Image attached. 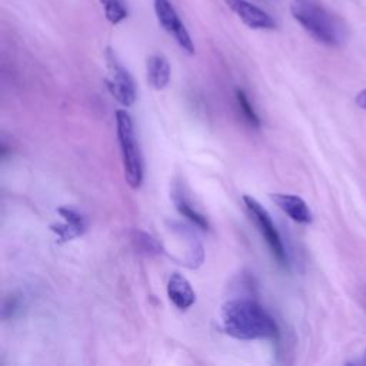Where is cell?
I'll return each instance as SVG.
<instances>
[{
	"instance_id": "6da1fadb",
	"label": "cell",
	"mask_w": 366,
	"mask_h": 366,
	"mask_svg": "<svg viewBox=\"0 0 366 366\" xmlns=\"http://www.w3.org/2000/svg\"><path fill=\"white\" fill-rule=\"evenodd\" d=\"M223 330L240 340L277 339L279 326L267 310L252 299H233L220 312Z\"/></svg>"
},
{
	"instance_id": "7a4b0ae2",
	"label": "cell",
	"mask_w": 366,
	"mask_h": 366,
	"mask_svg": "<svg viewBox=\"0 0 366 366\" xmlns=\"http://www.w3.org/2000/svg\"><path fill=\"white\" fill-rule=\"evenodd\" d=\"M290 13L317 43L327 47H340L346 43V23L320 0H292Z\"/></svg>"
},
{
	"instance_id": "3957f363",
	"label": "cell",
	"mask_w": 366,
	"mask_h": 366,
	"mask_svg": "<svg viewBox=\"0 0 366 366\" xmlns=\"http://www.w3.org/2000/svg\"><path fill=\"white\" fill-rule=\"evenodd\" d=\"M116 132L120 144L124 179L132 189H139L143 183V159L136 140L133 120L126 110L116 112Z\"/></svg>"
},
{
	"instance_id": "277c9868",
	"label": "cell",
	"mask_w": 366,
	"mask_h": 366,
	"mask_svg": "<svg viewBox=\"0 0 366 366\" xmlns=\"http://www.w3.org/2000/svg\"><path fill=\"white\" fill-rule=\"evenodd\" d=\"M107 77L106 86L110 94L123 106H132L136 100V87L130 73L119 61L116 53L112 49H106Z\"/></svg>"
},
{
	"instance_id": "5b68a950",
	"label": "cell",
	"mask_w": 366,
	"mask_h": 366,
	"mask_svg": "<svg viewBox=\"0 0 366 366\" xmlns=\"http://www.w3.org/2000/svg\"><path fill=\"white\" fill-rule=\"evenodd\" d=\"M243 203L249 212V216L252 217V220L254 222V224L257 226L260 234L264 237L267 246L270 247L273 256L276 257V260L280 264H286L287 263V256H286V250L282 242V237L276 229V226L272 222L270 214L267 213V210L252 196H243Z\"/></svg>"
},
{
	"instance_id": "8992f818",
	"label": "cell",
	"mask_w": 366,
	"mask_h": 366,
	"mask_svg": "<svg viewBox=\"0 0 366 366\" xmlns=\"http://www.w3.org/2000/svg\"><path fill=\"white\" fill-rule=\"evenodd\" d=\"M153 7L156 19L162 29L174 39V41L184 53L194 54L193 40L170 0H153Z\"/></svg>"
},
{
	"instance_id": "52a82bcc",
	"label": "cell",
	"mask_w": 366,
	"mask_h": 366,
	"mask_svg": "<svg viewBox=\"0 0 366 366\" xmlns=\"http://www.w3.org/2000/svg\"><path fill=\"white\" fill-rule=\"evenodd\" d=\"M229 10H232L244 26L253 30H273L276 29L274 19L262 7L249 0H222Z\"/></svg>"
},
{
	"instance_id": "ba28073f",
	"label": "cell",
	"mask_w": 366,
	"mask_h": 366,
	"mask_svg": "<svg viewBox=\"0 0 366 366\" xmlns=\"http://www.w3.org/2000/svg\"><path fill=\"white\" fill-rule=\"evenodd\" d=\"M270 199L276 203V206L283 210L292 220L307 224L312 222V212L306 202L295 194L287 193H272Z\"/></svg>"
},
{
	"instance_id": "9c48e42d",
	"label": "cell",
	"mask_w": 366,
	"mask_h": 366,
	"mask_svg": "<svg viewBox=\"0 0 366 366\" xmlns=\"http://www.w3.org/2000/svg\"><path fill=\"white\" fill-rule=\"evenodd\" d=\"M57 212L61 214V217H64V223L53 224L50 226V229L53 233H56L59 242L71 240L86 230V220L77 210L66 206L59 207Z\"/></svg>"
},
{
	"instance_id": "30bf717a",
	"label": "cell",
	"mask_w": 366,
	"mask_h": 366,
	"mask_svg": "<svg viewBox=\"0 0 366 366\" xmlns=\"http://www.w3.org/2000/svg\"><path fill=\"white\" fill-rule=\"evenodd\" d=\"M167 296H169L170 302L180 310L189 309L196 300V295H194L189 280L184 276H182L180 273H173L169 277Z\"/></svg>"
},
{
	"instance_id": "8fae6325",
	"label": "cell",
	"mask_w": 366,
	"mask_h": 366,
	"mask_svg": "<svg viewBox=\"0 0 366 366\" xmlns=\"http://www.w3.org/2000/svg\"><path fill=\"white\" fill-rule=\"evenodd\" d=\"M146 79L154 90H163L170 80V64L163 54H152L146 60Z\"/></svg>"
},
{
	"instance_id": "7c38bea8",
	"label": "cell",
	"mask_w": 366,
	"mask_h": 366,
	"mask_svg": "<svg viewBox=\"0 0 366 366\" xmlns=\"http://www.w3.org/2000/svg\"><path fill=\"white\" fill-rule=\"evenodd\" d=\"M174 204H176V209L179 210V213L182 216H184L186 219H189L192 223H194L197 227L200 229H207L209 227V223H207V219L199 213L196 209L192 207L190 202L183 196L182 192H176L174 193Z\"/></svg>"
},
{
	"instance_id": "4fadbf2b",
	"label": "cell",
	"mask_w": 366,
	"mask_h": 366,
	"mask_svg": "<svg viewBox=\"0 0 366 366\" xmlns=\"http://www.w3.org/2000/svg\"><path fill=\"white\" fill-rule=\"evenodd\" d=\"M99 3L103 9L106 20L112 24L122 23L129 14L124 0H99Z\"/></svg>"
},
{
	"instance_id": "5bb4252c",
	"label": "cell",
	"mask_w": 366,
	"mask_h": 366,
	"mask_svg": "<svg viewBox=\"0 0 366 366\" xmlns=\"http://www.w3.org/2000/svg\"><path fill=\"white\" fill-rule=\"evenodd\" d=\"M236 100H237V104H239V109L240 112L243 113L244 119L254 127H259L260 126V119L259 116L256 114L252 103L249 102L246 93L242 90V89H236Z\"/></svg>"
},
{
	"instance_id": "9a60e30c",
	"label": "cell",
	"mask_w": 366,
	"mask_h": 366,
	"mask_svg": "<svg viewBox=\"0 0 366 366\" xmlns=\"http://www.w3.org/2000/svg\"><path fill=\"white\" fill-rule=\"evenodd\" d=\"M133 242L137 244V247L142 250V253H146V254H159L160 253L162 247H160L159 242L144 232H134Z\"/></svg>"
},
{
	"instance_id": "2e32d148",
	"label": "cell",
	"mask_w": 366,
	"mask_h": 366,
	"mask_svg": "<svg viewBox=\"0 0 366 366\" xmlns=\"http://www.w3.org/2000/svg\"><path fill=\"white\" fill-rule=\"evenodd\" d=\"M356 103L359 107L365 109L366 110V89L365 90H360L356 96Z\"/></svg>"
},
{
	"instance_id": "e0dca14e",
	"label": "cell",
	"mask_w": 366,
	"mask_h": 366,
	"mask_svg": "<svg viewBox=\"0 0 366 366\" xmlns=\"http://www.w3.org/2000/svg\"><path fill=\"white\" fill-rule=\"evenodd\" d=\"M363 299H365V306H366V292H365V296H363Z\"/></svg>"
}]
</instances>
